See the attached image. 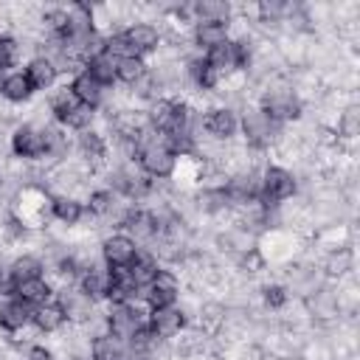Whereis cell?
<instances>
[{
  "label": "cell",
  "instance_id": "cell-1",
  "mask_svg": "<svg viewBox=\"0 0 360 360\" xmlns=\"http://www.w3.org/2000/svg\"><path fill=\"white\" fill-rule=\"evenodd\" d=\"M298 183H295V174L284 166H267L259 177V200L264 205H278L284 200H290L295 194Z\"/></svg>",
  "mask_w": 360,
  "mask_h": 360
},
{
  "label": "cell",
  "instance_id": "cell-2",
  "mask_svg": "<svg viewBox=\"0 0 360 360\" xmlns=\"http://www.w3.org/2000/svg\"><path fill=\"white\" fill-rule=\"evenodd\" d=\"M259 110H264L276 124H284V121H292L301 115V101H298L295 90H290L287 84H273L262 93Z\"/></svg>",
  "mask_w": 360,
  "mask_h": 360
},
{
  "label": "cell",
  "instance_id": "cell-3",
  "mask_svg": "<svg viewBox=\"0 0 360 360\" xmlns=\"http://www.w3.org/2000/svg\"><path fill=\"white\" fill-rule=\"evenodd\" d=\"M177 295H180V278L166 267H160L155 273V278L141 290V298H143L149 312L152 309H163V307H174Z\"/></svg>",
  "mask_w": 360,
  "mask_h": 360
},
{
  "label": "cell",
  "instance_id": "cell-4",
  "mask_svg": "<svg viewBox=\"0 0 360 360\" xmlns=\"http://www.w3.org/2000/svg\"><path fill=\"white\" fill-rule=\"evenodd\" d=\"M239 129L245 132V138H248V143H250V146L262 149V146H267V143L278 135L281 124H276L264 110L250 107V110H245V112H242V118H239Z\"/></svg>",
  "mask_w": 360,
  "mask_h": 360
},
{
  "label": "cell",
  "instance_id": "cell-5",
  "mask_svg": "<svg viewBox=\"0 0 360 360\" xmlns=\"http://www.w3.org/2000/svg\"><path fill=\"white\" fill-rule=\"evenodd\" d=\"M8 149L20 160H39V158H45L42 127H37V124H20V127H14L11 129V138H8Z\"/></svg>",
  "mask_w": 360,
  "mask_h": 360
},
{
  "label": "cell",
  "instance_id": "cell-6",
  "mask_svg": "<svg viewBox=\"0 0 360 360\" xmlns=\"http://www.w3.org/2000/svg\"><path fill=\"white\" fill-rule=\"evenodd\" d=\"M146 326L158 340H172L186 329V312L174 304V307H163V309H152L146 315Z\"/></svg>",
  "mask_w": 360,
  "mask_h": 360
},
{
  "label": "cell",
  "instance_id": "cell-7",
  "mask_svg": "<svg viewBox=\"0 0 360 360\" xmlns=\"http://www.w3.org/2000/svg\"><path fill=\"white\" fill-rule=\"evenodd\" d=\"M56 304L62 307L65 318L73 321V323H90L93 315H96V301H93L90 295H84V292H82L79 287H73V284L62 287Z\"/></svg>",
  "mask_w": 360,
  "mask_h": 360
},
{
  "label": "cell",
  "instance_id": "cell-8",
  "mask_svg": "<svg viewBox=\"0 0 360 360\" xmlns=\"http://www.w3.org/2000/svg\"><path fill=\"white\" fill-rule=\"evenodd\" d=\"M121 37H124V42L129 45V51L135 56H143V53L158 51L160 48V39H163V34L152 22H129L127 28H121Z\"/></svg>",
  "mask_w": 360,
  "mask_h": 360
},
{
  "label": "cell",
  "instance_id": "cell-9",
  "mask_svg": "<svg viewBox=\"0 0 360 360\" xmlns=\"http://www.w3.org/2000/svg\"><path fill=\"white\" fill-rule=\"evenodd\" d=\"M138 256V245L127 233H110L101 242V262L107 267H129Z\"/></svg>",
  "mask_w": 360,
  "mask_h": 360
},
{
  "label": "cell",
  "instance_id": "cell-10",
  "mask_svg": "<svg viewBox=\"0 0 360 360\" xmlns=\"http://www.w3.org/2000/svg\"><path fill=\"white\" fill-rule=\"evenodd\" d=\"M202 129L217 141H231L239 132V115L233 107H214L202 115Z\"/></svg>",
  "mask_w": 360,
  "mask_h": 360
},
{
  "label": "cell",
  "instance_id": "cell-11",
  "mask_svg": "<svg viewBox=\"0 0 360 360\" xmlns=\"http://www.w3.org/2000/svg\"><path fill=\"white\" fill-rule=\"evenodd\" d=\"M70 90H73V96H76L82 104H87V107H93V110H98V107L104 104V98H107V87H104L101 82H96L87 70H79V73L73 76Z\"/></svg>",
  "mask_w": 360,
  "mask_h": 360
},
{
  "label": "cell",
  "instance_id": "cell-12",
  "mask_svg": "<svg viewBox=\"0 0 360 360\" xmlns=\"http://www.w3.org/2000/svg\"><path fill=\"white\" fill-rule=\"evenodd\" d=\"M228 39H231V22H194V28H191V42L202 53Z\"/></svg>",
  "mask_w": 360,
  "mask_h": 360
},
{
  "label": "cell",
  "instance_id": "cell-13",
  "mask_svg": "<svg viewBox=\"0 0 360 360\" xmlns=\"http://www.w3.org/2000/svg\"><path fill=\"white\" fill-rule=\"evenodd\" d=\"M22 73H25V79L31 82L34 90H51V87L56 84V76H59L56 65H53L48 56H34V59L25 65Z\"/></svg>",
  "mask_w": 360,
  "mask_h": 360
},
{
  "label": "cell",
  "instance_id": "cell-14",
  "mask_svg": "<svg viewBox=\"0 0 360 360\" xmlns=\"http://www.w3.org/2000/svg\"><path fill=\"white\" fill-rule=\"evenodd\" d=\"M51 295H53V287H51V281H45L42 276L14 284V298L22 301V304H28V307H42V304L51 301Z\"/></svg>",
  "mask_w": 360,
  "mask_h": 360
},
{
  "label": "cell",
  "instance_id": "cell-15",
  "mask_svg": "<svg viewBox=\"0 0 360 360\" xmlns=\"http://www.w3.org/2000/svg\"><path fill=\"white\" fill-rule=\"evenodd\" d=\"M174 104H177V101L158 96V98H152L149 107L143 110V112H146V124H149L158 135H166V132L172 129V124H174Z\"/></svg>",
  "mask_w": 360,
  "mask_h": 360
},
{
  "label": "cell",
  "instance_id": "cell-16",
  "mask_svg": "<svg viewBox=\"0 0 360 360\" xmlns=\"http://www.w3.org/2000/svg\"><path fill=\"white\" fill-rule=\"evenodd\" d=\"M31 318H34V307H28V304H22L17 298H11V301H6L0 307V329H6V332L25 329L31 323Z\"/></svg>",
  "mask_w": 360,
  "mask_h": 360
},
{
  "label": "cell",
  "instance_id": "cell-17",
  "mask_svg": "<svg viewBox=\"0 0 360 360\" xmlns=\"http://www.w3.org/2000/svg\"><path fill=\"white\" fill-rule=\"evenodd\" d=\"M31 323L37 326V332L53 335V332H59V329L68 323V318H65V312H62V307H59L56 301H48V304H42V307H34Z\"/></svg>",
  "mask_w": 360,
  "mask_h": 360
},
{
  "label": "cell",
  "instance_id": "cell-18",
  "mask_svg": "<svg viewBox=\"0 0 360 360\" xmlns=\"http://www.w3.org/2000/svg\"><path fill=\"white\" fill-rule=\"evenodd\" d=\"M231 14H233V8L225 0H197V3H191L194 22H228Z\"/></svg>",
  "mask_w": 360,
  "mask_h": 360
},
{
  "label": "cell",
  "instance_id": "cell-19",
  "mask_svg": "<svg viewBox=\"0 0 360 360\" xmlns=\"http://www.w3.org/2000/svg\"><path fill=\"white\" fill-rule=\"evenodd\" d=\"M51 214L53 219H59L62 225H76L82 217H84V202H79L76 197L70 194H56L51 200Z\"/></svg>",
  "mask_w": 360,
  "mask_h": 360
},
{
  "label": "cell",
  "instance_id": "cell-20",
  "mask_svg": "<svg viewBox=\"0 0 360 360\" xmlns=\"http://www.w3.org/2000/svg\"><path fill=\"white\" fill-rule=\"evenodd\" d=\"M90 354L104 357V360H127V343L110 332H101V335H93Z\"/></svg>",
  "mask_w": 360,
  "mask_h": 360
},
{
  "label": "cell",
  "instance_id": "cell-21",
  "mask_svg": "<svg viewBox=\"0 0 360 360\" xmlns=\"http://www.w3.org/2000/svg\"><path fill=\"white\" fill-rule=\"evenodd\" d=\"M0 96H3L6 101H11V104H22V101H28V98L34 96V87H31V82L25 79L22 70H14V73H6V82H3Z\"/></svg>",
  "mask_w": 360,
  "mask_h": 360
},
{
  "label": "cell",
  "instance_id": "cell-22",
  "mask_svg": "<svg viewBox=\"0 0 360 360\" xmlns=\"http://www.w3.org/2000/svg\"><path fill=\"white\" fill-rule=\"evenodd\" d=\"M42 270H45L42 259H39V256H31V253H22V256H17V259L8 264V276H11L14 284L28 281V278H39Z\"/></svg>",
  "mask_w": 360,
  "mask_h": 360
},
{
  "label": "cell",
  "instance_id": "cell-23",
  "mask_svg": "<svg viewBox=\"0 0 360 360\" xmlns=\"http://www.w3.org/2000/svg\"><path fill=\"white\" fill-rule=\"evenodd\" d=\"M146 62H143V56H121L118 62H115V82H121V84H127V87H132L138 79H143L146 76Z\"/></svg>",
  "mask_w": 360,
  "mask_h": 360
},
{
  "label": "cell",
  "instance_id": "cell-24",
  "mask_svg": "<svg viewBox=\"0 0 360 360\" xmlns=\"http://www.w3.org/2000/svg\"><path fill=\"white\" fill-rule=\"evenodd\" d=\"M115 62H118V59H115V56H110V53L104 51V53L93 56V59H90V62L82 68V70H87V73H90L96 82H101L104 87H110V84L115 82Z\"/></svg>",
  "mask_w": 360,
  "mask_h": 360
},
{
  "label": "cell",
  "instance_id": "cell-25",
  "mask_svg": "<svg viewBox=\"0 0 360 360\" xmlns=\"http://www.w3.org/2000/svg\"><path fill=\"white\" fill-rule=\"evenodd\" d=\"M76 146H79V152L87 158V160H101V158H107V138L104 135H98V132H93V129H84V132H79V138H76Z\"/></svg>",
  "mask_w": 360,
  "mask_h": 360
},
{
  "label": "cell",
  "instance_id": "cell-26",
  "mask_svg": "<svg viewBox=\"0 0 360 360\" xmlns=\"http://www.w3.org/2000/svg\"><path fill=\"white\" fill-rule=\"evenodd\" d=\"M76 104H79V98L73 96L70 84H62V87H59V90H53V93H51V98H48V110L53 112V121H56V124H62V118H65Z\"/></svg>",
  "mask_w": 360,
  "mask_h": 360
},
{
  "label": "cell",
  "instance_id": "cell-27",
  "mask_svg": "<svg viewBox=\"0 0 360 360\" xmlns=\"http://www.w3.org/2000/svg\"><path fill=\"white\" fill-rule=\"evenodd\" d=\"M93 118H96V110L79 101V104L62 118V127H65V129H73V132H84V129H90Z\"/></svg>",
  "mask_w": 360,
  "mask_h": 360
},
{
  "label": "cell",
  "instance_id": "cell-28",
  "mask_svg": "<svg viewBox=\"0 0 360 360\" xmlns=\"http://www.w3.org/2000/svg\"><path fill=\"white\" fill-rule=\"evenodd\" d=\"M352 264H354V253H352V248H338V250H332V253L323 259V270H326V276H343V273L352 270Z\"/></svg>",
  "mask_w": 360,
  "mask_h": 360
},
{
  "label": "cell",
  "instance_id": "cell-29",
  "mask_svg": "<svg viewBox=\"0 0 360 360\" xmlns=\"http://www.w3.org/2000/svg\"><path fill=\"white\" fill-rule=\"evenodd\" d=\"M20 59V39L11 34H0V70L14 68Z\"/></svg>",
  "mask_w": 360,
  "mask_h": 360
},
{
  "label": "cell",
  "instance_id": "cell-30",
  "mask_svg": "<svg viewBox=\"0 0 360 360\" xmlns=\"http://www.w3.org/2000/svg\"><path fill=\"white\" fill-rule=\"evenodd\" d=\"M357 127H360V112H357V107L343 110L340 118H338V132L346 135V138H354V135H357Z\"/></svg>",
  "mask_w": 360,
  "mask_h": 360
},
{
  "label": "cell",
  "instance_id": "cell-31",
  "mask_svg": "<svg viewBox=\"0 0 360 360\" xmlns=\"http://www.w3.org/2000/svg\"><path fill=\"white\" fill-rule=\"evenodd\" d=\"M287 301H290V292H287L284 284H267V287H264V304H267L270 309H281Z\"/></svg>",
  "mask_w": 360,
  "mask_h": 360
},
{
  "label": "cell",
  "instance_id": "cell-32",
  "mask_svg": "<svg viewBox=\"0 0 360 360\" xmlns=\"http://www.w3.org/2000/svg\"><path fill=\"white\" fill-rule=\"evenodd\" d=\"M25 360H53V352L37 343V346H28V354H25Z\"/></svg>",
  "mask_w": 360,
  "mask_h": 360
},
{
  "label": "cell",
  "instance_id": "cell-33",
  "mask_svg": "<svg viewBox=\"0 0 360 360\" xmlns=\"http://www.w3.org/2000/svg\"><path fill=\"white\" fill-rule=\"evenodd\" d=\"M3 82H6V70H0V90H3Z\"/></svg>",
  "mask_w": 360,
  "mask_h": 360
},
{
  "label": "cell",
  "instance_id": "cell-34",
  "mask_svg": "<svg viewBox=\"0 0 360 360\" xmlns=\"http://www.w3.org/2000/svg\"><path fill=\"white\" fill-rule=\"evenodd\" d=\"M87 360H104V357H96V354H90V357H87Z\"/></svg>",
  "mask_w": 360,
  "mask_h": 360
}]
</instances>
